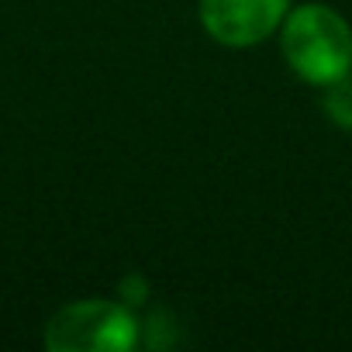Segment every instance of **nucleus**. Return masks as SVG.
Segmentation results:
<instances>
[{"label": "nucleus", "instance_id": "obj_1", "mask_svg": "<svg viewBox=\"0 0 352 352\" xmlns=\"http://www.w3.org/2000/svg\"><path fill=\"white\" fill-rule=\"evenodd\" d=\"M280 52L297 80L328 87L352 73V25L328 4H297L280 25Z\"/></svg>", "mask_w": 352, "mask_h": 352}, {"label": "nucleus", "instance_id": "obj_2", "mask_svg": "<svg viewBox=\"0 0 352 352\" xmlns=\"http://www.w3.org/2000/svg\"><path fill=\"white\" fill-rule=\"evenodd\" d=\"M142 345V318L118 297L63 304L45 321L49 352H128Z\"/></svg>", "mask_w": 352, "mask_h": 352}, {"label": "nucleus", "instance_id": "obj_3", "mask_svg": "<svg viewBox=\"0 0 352 352\" xmlns=\"http://www.w3.org/2000/svg\"><path fill=\"white\" fill-rule=\"evenodd\" d=\"M290 8V0H201L197 18L218 45L256 49L280 32Z\"/></svg>", "mask_w": 352, "mask_h": 352}, {"label": "nucleus", "instance_id": "obj_4", "mask_svg": "<svg viewBox=\"0 0 352 352\" xmlns=\"http://www.w3.org/2000/svg\"><path fill=\"white\" fill-rule=\"evenodd\" d=\"M324 114L342 131H352V73L324 87Z\"/></svg>", "mask_w": 352, "mask_h": 352}, {"label": "nucleus", "instance_id": "obj_5", "mask_svg": "<svg viewBox=\"0 0 352 352\" xmlns=\"http://www.w3.org/2000/svg\"><path fill=\"white\" fill-rule=\"evenodd\" d=\"M176 318L166 311V307H152L145 318H142V345L148 349H169L176 342Z\"/></svg>", "mask_w": 352, "mask_h": 352}, {"label": "nucleus", "instance_id": "obj_6", "mask_svg": "<svg viewBox=\"0 0 352 352\" xmlns=\"http://www.w3.org/2000/svg\"><path fill=\"white\" fill-rule=\"evenodd\" d=\"M148 297H152V283H148V276L145 273H138V270H128L121 280H118V300H124L128 307H145L148 304Z\"/></svg>", "mask_w": 352, "mask_h": 352}]
</instances>
